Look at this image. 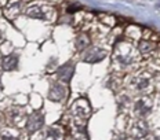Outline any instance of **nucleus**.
<instances>
[{"instance_id":"obj_6","label":"nucleus","mask_w":160,"mask_h":140,"mask_svg":"<svg viewBox=\"0 0 160 140\" xmlns=\"http://www.w3.org/2000/svg\"><path fill=\"white\" fill-rule=\"evenodd\" d=\"M106 56L105 49L98 48V47H88L84 49V55H83V61L88 63H97L102 61Z\"/></svg>"},{"instance_id":"obj_3","label":"nucleus","mask_w":160,"mask_h":140,"mask_svg":"<svg viewBox=\"0 0 160 140\" xmlns=\"http://www.w3.org/2000/svg\"><path fill=\"white\" fill-rule=\"evenodd\" d=\"M31 18L42 19L46 22H54L57 18V11L50 6H32L26 11Z\"/></svg>"},{"instance_id":"obj_4","label":"nucleus","mask_w":160,"mask_h":140,"mask_svg":"<svg viewBox=\"0 0 160 140\" xmlns=\"http://www.w3.org/2000/svg\"><path fill=\"white\" fill-rule=\"evenodd\" d=\"M152 80L151 77H148L146 74H137L132 77V80L130 81V89L131 92L137 93V95H146V93L151 92L152 86Z\"/></svg>"},{"instance_id":"obj_5","label":"nucleus","mask_w":160,"mask_h":140,"mask_svg":"<svg viewBox=\"0 0 160 140\" xmlns=\"http://www.w3.org/2000/svg\"><path fill=\"white\" fill-rule=\"evenodd\" d=\"M152 107H153L152 99L148 95H139L135 99L134 105H132V113H134L135 118L144 119L152 111Z\"/></svg>"},{"instance_id":"obj_8","label":"nucleus","mask_w":160,"mask_h":140,"mask_svg":"<svg viewBox=\"0 0 160 140\" xmlns=\"http://www.w3.org/2000/svg\"><path fill=\"white\" fill-rule=\"evenodd\" d=\"M43 122H44L43 115L39 114V113H35V114H32L28 118V121H26V129H28L29 132H36L43 126Z\"/></svg>"},{"instance_id":"obj_1","label":"nucleus","mask_w":160,"mask_h":140,"mask_svg":"<svg viewBox=\"0 0 160 140\" xmlns=\"http://www.w3.org/2000/svg\"><path fill=\"white\" fill-rule=\"evenodd\" d=\"M137 52L138 51L130 43H118L115 47V52L112 55V62L123 70L130 69L137 62Z\"/></svg>"},{"instance_id":"obj_16","label":"nucleus","mask_w":160,"mask_h":140,"mask_svg":"<svg viewBox=\"0 0 160 140\" xmlns=\"http://www.w3.org/2000/svg\"><path fill=\"white\" fill-rule=\"evenodd\" d=\"M0 85H2V82H0Z\"/></svg>"},{"instance_id":"obj_13","label":"nucleus","mask_w":160,"mask_h":140,"mask_svg":"<svg viewBox=\"0 0 160 140\" xmlns=\"http://www.w3.org/2000/svg\"><path fill=\"white\" fill-rule=\"evenodd\" d=\"M7 117L10 118V121H11L12 124L18 125L19 122L22 121L21 117H24V113H22V110H19L18 107H11L10 111L7 113Z\"/></svg>"},{"instance_id":"obj_11","label":"nucleus","mask_w":160,"mask_h":140,"mask_svg":"<svg viewBox=\"0 0 160 140\" xmlns=\"http://www.w3.org/2000/svg\"><path fill=\"white\" fill-rule=\"evenodd\" d=\"M21 8H22L21 3H19L18 0H15V2H10L7 4V7H6V10H4V15L7 16V18L12 19L21 12Z\"/></svg>"},{"instance_id":"obj_14","label":"nucleus","mask_w":160,"mask_h":140,"mask_svg":"<svg viewBox=\"0 0 160 140\" xmlns=\"http://www.w3.org/2000/svg\"><path fill=\"white\" fill-rule=\"evenodd\" d=\"M90 41H91V39L88 37L87 33H83V35H80L78 40H76V47H78L79 51H84L86 48L90 47Z\"/></svg>"},{"instance_id":"obj_9","label":"nucleus","mask_w":160,"mask_h":140,"mask_svg":"<svg viewBox=\"0 0 160 140\" xmlns=\"http://www.w3.org/2000/svg\"><path fill=\"white\" fill-rule=\"evenodd\" d=\"M73 70H75V68H73L72 62H68V63H65L64 66H61V68L58 69V72H57V77H58V80H61V81L68 82L69 80H71L72 74H73Z\"/></svg>"},{"instance_id":"obj_10","label":"nucleus","mask_w":160,"mask_h":140,"mask_svg":"<svg viewBox=\"0 0 160 140\" xmlns=\"http://www.w3.org/2000/svg\"><path fill=\"white\" fill-rule=\"evenodd\" d=\"M156 47H158V43L151 41V40H148V39L141 40L139 45H138V51L144 55H152V54H155Z\"/></svg>"},{"instance_id":"obj_7","label":"nucleus","mask_w":160,"mask_h":140,"mask_svg":"<svg viewBox=\"0 0 160 140\" xmlns=\"http://www.w3.org/2000/svg\"><path fill=\"white\" fill-rule=\"evenodd\" d=\"M68 95V88L61 82H54L48 91V98L54 102H62Z\"/></svg>"},{"instance_id":"obj_12","label":"nucleus","mask_w":160,"mask_h":140,"mask_svg":"<svg viewBox=\"0 0 160 140\" xmlns=\"http://www.w3.org/2000/svg\"><path fill=\"white\" fill-rule=\"evenodd\" d=\"M17 63H18V58L15 55H7L2 59L0 68L6 72H10V70H14L17 68Z\"/></svg>"},{"instance_id":"obj_15","label":"nucleus","mask_w":160,"mask_h":140,"mask_svg":"<svg viewBox=\"0 0 160 140\" xmlns=\"http://www.w3.org/2000/svg\"><path fill=\"white\" fill-rule=\"evenodd\" d=\"M3 41V33H2V30H0V43Z\"/></svg>"},{"instance_id":"obj_2","label":"nucleus","mask_w":160,"mask_h":140,"mask_svg":"<svg viewBox=\"0 0 160 140\" xmlns=\"http://www.w3.org/2000/svg\"><path fill=\"white\" fill-rule=\"evenodd\" d=\"M90 106L87 100L84 99H80L72 106V119L78 126H84L87 122L88 117H90Z\"/></svg>"}]
</instances>
